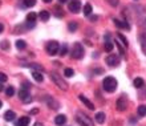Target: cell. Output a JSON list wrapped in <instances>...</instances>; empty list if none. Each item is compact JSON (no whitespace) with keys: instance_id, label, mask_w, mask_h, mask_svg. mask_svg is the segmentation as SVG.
I'll return each mask as SVG.
<instances>
[{"instance_id":"1","label":"cell","mask_w":146,"mask_h":126,"mask_svg":"<svg viewBox=\"0 0 146 126\" xmlns=\"http://www.w3.org/2000/svg\"><path fill=\"white\" fill-rule=\"evenodd\" d=\"M102 88H104V90H106V92L109 93H113L117 89V80H115L114 77H105L104 81H102Z\"/></svg>"},{"instance_id":"2","label":"cell","mask_w":146,"mask_h":126,"mask_svg":"<svg viewBox=\"0 0 146 126\" xmlns=\"http://www.w3.org/2000/svg\"><path fill=\"white\" fill-rule=\"evenodd\" d=\"M50 78L54 81V84L57 85L61 90H64V92L68 90V82H66V81L64 80L57 72H50Z\"/></svg>"},{"instance_id":"3","label":"cell","mask_w":146,"mask_h":126,"mask_svg":"<svg viewBox=\"0 0 146 126\" xmlns=\"http://www.w3.org/2000/svg\"><path fill=\"white\" fill-rule=\"evenodd\" d=\"M76 118H77V122L82 126H94L93 125V119L89 115L85 114V113H82V111H77Z\"/></svg>"},{"instance_id":"4","label":"cell","mask_w":146,"mask_h":126,"mask_svg":"<svg viewBox=\"0 0 146 126\" xmlns=\"http://www.w3.org/2000/svg\"><path fill=\"white\" fill-rule=\"evenodd\" d=\"M70 56H72L73 58H76V60H80V58L84 57V48H82V45L78 44V42H76V44L72 46Z\"/></svg>"},{"instance_id":"5","label":"cell","mask_w":146,"mask_h":126,"mask_svg":"<svg viewBox=\"0 0 146 126\" xmlns=\"http://www.w3.org/2000/svg\"><path fill=\"white\" fill-rule=\"evenodd\" d=\"M45 49H46V52H48V54H50V56H56V54L58 53V50H60V45H58L57 41H49L48 44H46Z\"/></svg>"},{"instance_id":"6","label":"cell","mask_w":146,"mask_h":126,"mask_svg":"<svg viewBox=\"0 0 146 126\" xmlns=\"http://www.w3.org/2000/svg\"><path fill=\"white\" fill-rule=\"evenodd\" d=\"M68 8H69V11L72 13H78L81 9V1L80 0H69Z\"/></svg>"},{"instance_id":"7","label":"cell","mask_w":146,"mask_h":126,"mask_svg":"<svg viewBox=\"0 0 146 126\" xmlns=\"http://www.w3.org/2000/svg\"><path fill=\"white\" fill-rule=\"evenodd\" d=\"M19 98L21 99L24 103H29L32 101L31 95H29V92H28L27 89H20L19 90Z\"/></svg>"},{"instance_id":"8","label":"cell","mask_w":146,"mask_h":126,"mask_svg":"<svg viewBox=\"0 0 146 126\" xmlns=\"http://www.w3.org/2000/svg\"><path fill=\"white\" fill-rule=\"evenodd\" d=\"M106 64L109 66H117L119 64V57L117 54H109L108 57H106Z\"/></svg>"},{"instance_id":"9","label":"cell","mask_w":146,"mask_h":126,"mask_svg":"<svg viewBox=\"0 0 146 126\" xmlns=\"http://www.w3.org/2000/svg\"><path fill=\"white\" fill-rule=\"evenodd\" d=\"M45 102H46V105L49 107H52L53 110H58V109H60V103H58L56 99L52 98V97H49V95L45 97Z\"/></svg>"},{"instance_id":"10","label":"cell","mask_w":146,"mask_h":126,"mask_svg":"<svg viewBox=\"0 0 146 126\" xmlns=\"http://www.w3.org/2000/svg\"><path fill=\"white\" fill-rule=\"evenodd\" d=\"M78 98H80V101H81L82 103H84V105H85L86 107H88V109H90V110H94V109H96V107H94V105H93L92 101H89V99L86 98L85 95L80 94V95H78Z\"/></svg>"},{"instance_id":"11","label":"cell","mask_w":146,"mask_h":126,"mask_svg":"<svg viewBox=\"0 0 146 126\" xmlns=\"http://www.w3.org/2000/svg\"><path fill=\"white\" fill-rule=\"evenodd\" d=\"M113 23H114L118 28H121V29H126V31L130 29V25H129L126 21H121V20H118V19H113Z\"/></svg>"},{"instance_id":"12","label":"cell","mask_w":146,"mask_h":126,"mask_svg":"<svg viewBox=\"0 0 146 126\" xmlns=\"http://www.w3.org/2000/svg\"><path fill=\"white\" fill-rule=\"evenodd\" d=\"M29 122H31V118L24 115V117H20V118L17 119L16 126H28V125H29Z\"/></svg>"},{"instance_id":"13","label":"cell","mask_w":146,"mask_h":126,"mask_svg":"<svg viewBox=\"0 0 146 126\" xmlns=\"http://www.w3.org/2000/svg\"><path fill=\"white\" fill-rule=\"evenodd\" d=\"M126 109V101H125V97H121L117 101V110L118 111H123Z\"/></svg>"},{"instance_id":"14","label":"cell","mask_w":146,"mask_h":126,"mask_svg":"<svg viewBox=\"0 0 146 126\" xmlns=\"http://www.w3.org/2000/svg\"><path fill=\"white\" fill-rule=\"evenodd\" d=\"M65 122H66V117L64 114H60V115H57V117L54 118V123H56L57 126L65 125Z\"/></svg>"},{"instance_id":"15","label":"cell","mask_w":146,"mask_h":126,"mask_svg":"<svg viewBox=\"0 0 146 126\" xmlns=\"http://www.w3.org/2000/svg\"><path fill=\"white\" fill-rule=\"evenodd\" d=\"M4 118H5V121H8V122H12V121H13V119L16 118L15 111L7 110V111H5V114H4Z\"/></svg>"},{"instance_id":"16","label":"cell","mask_w":146,"mask_h":126,"mask_svg":"<svg viewBox=\"0 0 146 126\" xmlns=\"http://www.w3.org/2000/svg\"><path fill=\"white\" fill-rule=\"evenodd\" d=\"M115 40H117L118 42H121V44H122L125 48H127V45H129V44H127L126 37H125L123 34H121V33H117V36H115Z\"/></svg>"},{"instance_id":"17","label":"cell","mask_w":146,"mask_h":126,"mask_svg":"<svg viewBox=\"0 0 146 126\" xmlns=\"http://www.w3.org/2000/svg\"><path fill=\"white\" fill-rule=\"evenodd\" d=\"M38 17H40V20H42V21H48L50 17V13L48 11H45V9H42V11H40V13H38Z\"/></svg>"},{"instance_id":"18","label":"cell","mask_w":146,"mask_h":126,"mask_svg":"<svg viewBox=\"0 0 146 126\" xmlns=\"http://www.w3.org/2000/svg\"><path fill=\"white\" fill-rule=\"evenodd\" d=\"M32 77H33L37 82H42V81H44V76L40 73V70H33V72H32Z\"/></svg>"},{"instance_id":"19","label":"cell","mask_w":146,"mask_h":126,"mask_svg":"<svg viewBox=\"0 0 146 126\" xmlns=\"http://www.w3.org/2000/svg\"><path fill=\"white\" fill-rule=\"evenodd\" d=\"M134 88H137V89H141V88H143V85H145V81L141 78V77H138V78H135L134 80Z\"/></svg>"},{"instance_id":"20","label":"cell","mask_w":146,"mask_h":126,"mask_svg":"<svg viewBox=\"0 0 146 126\" xmlns=\"http://www.w3.org/2000/svg\"><path fill=\"white\" fill-rule=\"evenodd\" d=\"M94 118H96V122L97 123H104L105 122V114L102 113V111L97 113V114L94 115Z\"/></svg>"},{"instance_id":"21","label":"cell","mask_w":146,"mask_h":126,"mask_svg":"<svg viewBox=\"0 0 146 126\" xmlns=\"http://www.w3.org/2000/svg\"><path fill=\"white\" fill-rule=\"evenodd\" d=\"M36 19H37V15H36L35 12H29V13L27 15V21H28V23L33 24L36 21Z\"/></svg>"},{"instance_id":"22","label":"cell","mask_w":146,"mask_h":126,"mask_svg":"<svg viewBox=\"0 0 146 126\" xmlns=\"http://www.w3.org/2000/svg\"><path fill=\"white\" fill-rule=\"evenodd\" d=\"M23 66H27V68L35 69V70H40V72H42V70H44V68H42L41 65H38V64H25V65H23Z\"/></svg>"},{"instance_id":"23","label":"cell","mask_w":146,"mask_h":126,"mask_svg":"<svg viewBox=\"0 0 146 126\" xmlns=\"http://www.w3.org/2000/svg\"><path fill=\"white\" fill-rule=\"evenodd\" d=\"M93 12V8H92V5H90V4H85L84 5V15L85 16H89L90 15V13H92Z\"/></svg>"},{"instance_id":"24","label":"cell","mask_w":146,"mask_h":126,"mask_svg":"<svg viewBox=\"0 0 146 126\" xmlns=\"http://www.w3.org/2000/svg\"><path fill=\"white\" fill-rule=\"evenodd\" d=\"M137 113H138V115H141V117H145L146 115V105H139L138 109H137Z\"/></svg>"},{"instance_id":"25","label":"cell","mask_w":146,"mask_h":126,"mask_svg":"<svg viewBox=\"0 0 146 126\" xmlns=\"http://www.w3.org/2000/svg\"><path fill=\"white\" fill-rule=\"evenodd\" d=\"M25 46H27V42L24 41V40H17V41H16V48H17V49H25Z\"/></svg>"},{"instance_id":"26","label":"cell","mask_w":146,"mask_h":126,"mask_svg":"<svg viewBox=\"0 0 146 126\" xmlns=\"http://www.w3.org/2000/svg\"><path fill=\"white\" fill-rule=\"evenodd\" d=\"M113 48H114V45H113V42H110V41H106V42H105L104 49L106 50V52H111V50H113Z\"/></svg>"},{"instance_id":"27","label":"cell","mask_w":146,"mask_h":126,"mask_svg":"<svg viewBox=\"0 0 146 126\" xmlns=\"http://www.w3.org/2000/svg\"><path fill=\"white\" fill-rule=\"evenodd\" d=\"M24 5L28 8H32L36 5V0H24Z\"/></svg>"},{"instance_id":"28","label":"cell","mask_w":146,"mask_h":126,"mask_svg":"<svg viewBox=\"0 0 146 126\" xmlns=\"http://www.w3.org/2000/svg\"><path fill=\"white\" fill-rule=\"evenodd\" d=\"M77 27H78V25H77L76 21H70V23L68 24V29H69L70 32H74L77 29Z\"/></svg>"},{"instance_id":"29","label":"cell","mask_w":146,"mask_h":126,"mask_svg":"<svg viewBox=\"0 0 146 126\" xmlns=\"http://www.w3.org/2000/svg\"><path fill=\"white\" fill-rule=\"evenodd\" d=\"M73 74H74V70L72 68H66L64 70V76L65 77H73Z\"/></svg>"},{"instance_id":"30","label":"cell","mask_w":146,"mask_h":126,"mask_svg":"<svg viewBox=\"0 0 146 126\" xmlns=\"http://www.w3.org/2000/svg\"><path fill=\"white\" fill-rule=\"evenodd\" d=\"M5 94H7V97H12V95L15 94V89H13V86H8V88L5 89Z\"/></svg>"},{"instance_id":"31","label":"cell","mask_w":146,"mask_h":126,"mask_svg":"<svg viewBox=\"0 0 146 126\" xmlns=\"http://www.w3.org/2000/svg\"><path fill=\"white\" fill-rule=\"evenodd\" d=\"M58 52H60V56H65L66 52H68V46H66L65 44H62V46L60 48V50H58Z\"/></svg>"},{"instance_id":"32","label":"cell","mask_w":146,"mask_h":126,"mask_svg":"<svg viewBox=\"0 0 146 126\" xmlns=\"http://www.w3.org/2000/svg\"><path fill=\"white\" fill-rule=\"evenodd\" d=\"M0 48H1V49H9V42L8 41H1L0 42Z\"/></svg>"},{"instance_id":"33","label":"cell","mask_w":146,"mask_h":126,"mask_svg":"<svg viewBox=\"0 0 146 126\" xmlns=\"http://www.w3.org/2000/svg\"><path fill=\"white\" fill-rule=\"evenodd\" d=\"M141 48H142L143 54H146V40L145 38H141Z\"/></svg>"},{"instance_id":"34","label":"cell","mask_w":146,"mask_h":126,"mask_svg":"<svg viewBox=\"0 0 146 126\" xmlns=\"http://www.w3.org/2000/svg\"><path fill=\"white\" fill-rule=\"evenodd\" d=\"M7 78H8V77L5 76L4 73L0 72V82H5V81H7Z\"/></svg>"},{"instance_id":"35","label":"cell","mask_w":146,"mask_h":126,"mask_svg":"<svg viewBox=\"0 0 146 126\" xmlns=\"http://www.w3.org/2000/svg\"><path fill=\"white\" fill-rule=\"evenodd\" d=\"M31 86H32V85L29 84L28 81H24V82H23V89H27V90H28V89L31 88Z\"/></svg>"},{"instance_id":"36","label":"cell","mask_w":146,"mask_h":126,"mask_svg":"<svg viewBox=\"0 0 146 126\" xmlns=\"http://www.w3.org/2000/svg\"><path fill=\"white\" fill-rule=\"evenodd\" d=\"M4 31V25H3V24H1V23H0V33H1V32H3Z\"/></svg>"},{"instance_id":"37","label":"cell","mask_w":146,"mask_h":126,"mask_svg":"<svg viewBox=\"0 0 146 126\" xmlns=\"http://www.w3.org/2000/svg\"><path fill=\"white\" fill-rule=\"evenodd\" d=\"M38 111V109H33V110L31 111V114H36V113H37Z\"/></svg>"},{"instance_id":"38","label":"cell","mask_w":146,"mask_h":126,"mask_svg":"<svg viewBox=\"0 0 146 126\" xmlns=\"http://www.w3.org/2000/svg\"><path fill=\"white\" fill-rule=\"evenodd\" d=\"M66 1H69V0H58V3L60 4H64V3H66Z\"/></svg>"},{"instance_id":"39","label":"cell","mask_w":146,"mask_h":126,"mask_svg":"<svg viewBox=\"0 0 146 126\" xmlns=\"http://www.w3.org/2000/svg\"><path fill=\"white\" fill-rule=\"evenodd\" d=\"M42 1H44V3H50L52 0H42Z\"/></svg>"},{"instance_id":"40","label":"cell","mask_w":146,"mask_h":126,"mask_svg":"<svg viewBox=\"0 0 146 126\" xmlns=\"http://www.w3.org/2000/svg\"><path fill=\"white\" fill-rule=\"evenodd\" d=\"M3 90V85H1V82H0V92Z\"/></svg>"},{"instance_id":"41","label":"cell","mask_w":146,"mask_h":126,"mask_svg":"<svg viewBox=\"0 0 146 126\" xmlns=\"http://www.w3.org/2000/svg\"><path fill=\"white\" fill-rule=\"evenodd\" d=\"M35 126H44V125H42V123H36Z\"/></svg>"},{"instance_id":"42","label":"cell","mask_w":146,"mask_h":126,"mask_svg":"<svg viewBox=\"0 0 146 126\" xmlns=\"http://www.w3.org/2000/svg\"><path fill=\"white\" fill-rule=\"evenodd\" d=\"M1 106H3V102H1V101H0V109H1Z\"/></svg>"}]
</instances>
